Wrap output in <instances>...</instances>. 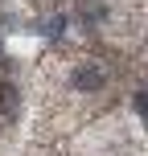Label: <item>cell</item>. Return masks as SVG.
<instances>
[{
  "label": "cell",
  "mask_w": 148,
  "mask_h": 156,
  "mask_svg": "<svg viewBox=\"0 0 148 156\" xmlns=\"http://www.w3.org/2000/svg\"><path fill=\"white\" fill-rule=\"evenodd\" d=\"M16 111V90L8 82H0V115H13Z\"/></svg>",
  "instance_id": "2"
},
{
  "label": "cell",
  "mask_w": 148,
  "mask_h": 156,
  "mask_svg": "<svg viewBox=\"0 0 148 156\" xmlns=\"http://www.w3.org/2000/svg\"><path fill=\"white\" fill-rule=\"evenodd\" d=\"M103 82H107V78H103V66H95V62H82L74 70V86L78 90H99Z\"/></svg>",
  "instance_id": "1"
},
{
  "label": "cell",
  "mask_w": 148,
  "mask_h": 156,
  "mask_svg": "<svg viewBox=\"0 0 148 156\" xmlns=\"http://www.w3.org/2000/svg\"><path fill=\"white\" fill-rule=\"evenodd\" d=\"M136 111H140V115H148V90L136 94Z\"/></svg>",
  "instance_id": "3"
}]
</instances>
